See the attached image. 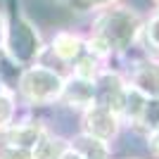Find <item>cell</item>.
I'll use <instances>...</instances> for the list:
<instances>
[{"mask_svg": "<svg viewBox=\"0 0 159 159\" xmlns=\"http://www.w3.org/2000/svg\"><path fill=\"white\" fill-rule=\"evenodd\" d=\"M93 98H95V88H93V81L88 79H79V76H66L64 79V86H62V93H60V102L66 105L69 109H88L93 105Z\"/></svg>", "mask_w": 159, "mask_h": 159, "instance_id": "ba28073f", "label": "cell"}, {"mask_svg": "<svg viewBox=\"0 0 159 159\" xmlns=\"http://www.w3.org/2000/svg\"><path fill=\"white\" fill-rule=\"evenodd\" d=\"M124 81L133 90H138L143 98H159V57L150 52L138 55L135 60H131Z\"/></svg>", "mask_w": 159, "mask_h": 159, "instance_id": "277c9868", "label": "cell"}, {"mask_svg": "<svg viewBox=\"0 0 159 159\" xmlns=\"http://www.w3.org/2000/svg\"><path fill=\"white\" fill-rule=\"evenodd\" d=\"M62 159H83V157H81V154H76L74 150H66V152L62 154Z\"/></svg>", "mask_w": 159, "mask_h": 159, "instance_id": "44dd1931", "label": "cell"}, {"mask_svg": "<svg viewBox=\"0 0 159 159\" xmlns=\"http://www.w3.org/2000/svg\"><path fill=\"white\" fill-rule=\"evenodd\" d=\"M14 119V95L10 90L0 95V131H5Z\"/></svg>", "mask_w": 159, "mask_h": 159, "instance_id": "e0dca14e", "label": "cell"}, {"mask_svg": "<svg viewBox=\"0 0 159 159\" xmlns=\"http://www.w3.org/2000/svg\"><path fill=\"white\" fill-rule=\"evenodd\" d=\"M69 150H74L76 154H81L83 159H112V152L107 147L105 140L90 138L86 133H79L69 140Z\"/></svg>", "mask_w": 159, "mask_h": 159, "instance_id": "30bf717a", "label": "cell"}, {"mask_svg": "<svg viewBox=\"0 0 159 159\" xmlns=\"http://www.w3.org/2000/svg\"><path fill=\"white\" fill-rule=\"evenodd\" d=\"M45 133V126L40 121H21V124H10V126L2 131L5 140L14 147H21V150H29L31 152L33 145L38 143V138Z\"/></svg>", "mask_w": 159, "mask_h": 159, "instance_id": "9c48e42d", "label": "cell"}, {"mask_svg": "<svg viewBox=\"0 0 159 159\" xmlns=\"http://www.w3.org/2000/svg\"><path fill=\"white\" fill-rule=\"evenodd\" d=\"M138 128H145V131H157L159 128V98H152L145 102V112H143Z\"/></svg>", "mask_w": 159, "mask_h": 159, "instance_id": "2e32d148", "label": "cell"}, {"mask_svg": "<svg viewBox=\"0 0 159 159\" xmlns=\"http://www.w3.org/2000/svg\"><path fill=\"white\" fill-rule=\"evenodd\" d=\"M69 150V140L62 135H55L45 128V133L38 138V143L31 150V159H62V154Z\"/></svg>", "mask_w": 159, "mask_h": 159, "instance_id": "8fae6325", "label": "cell"}, {"mask_svg": "<svg viewBox=\"0 0 159 159\" xmlns=\"http://www.w3.org/2000/svg\"><path fill=\"white\" fill-rule=\"evenodd\" d=\"M0 159H31V152L10 145L5 140V135H2V131H0Z\"/></svg>", "mask_w": 159, "mask_h": 159, "instance_id": "ac0fdd59", "label": "cell"}, {"mask_svg": "<svg viewBox=\"0 0 159 159\" xmlns=\"http://www.w3.org/2000/svg\"><path fill=\"white\" fill-rule=\"evenodd\" d=\"M93 88H95V98H93V105L98 107H105L109 112L119 114L121 112V105H124V98H126V81L116 69H102L93 79Z\"/></svg>", "mask_w": 159, "mask_h": 159, "instance_id": "5b68a950", "label": "cell"}, {"mask_svg": "<svg viewBox=\"0 0 159 159\" xmlns=\"http://www.w3.org/2000/svg\"><path fill=\"white\" fill-rule=\"evenodd\" d=\"M5 90H7V88H5V81H2V76H0V95L5 93Z\"/></svg>", "mask_w": 159, "mask_h": 159, "instance_id": "7402d4cb", "label": "cell"}, {"mask_svg": "<svg viewBox=\"0 0 159 159\" xmlns=\"http://www.w3.org/2000/svg\"><path fill=\"white\" fill-rule=\"evenodd\" d=\"M150 2L154 5V10H159V0H150Z\"/></svg>", "mask_w": 159, "mask_h": 159, "instance_id": "603a6c76", "label": "cell"}, {"mask_svg": "<svg viewBox=\"0 0 159 159\" xmlns=\"http://www.w3.org/2000/svg\"><path fill=\"white\" fill-rule=\"evenodd\" d=\"M145 102H147V98H143L138 90H133V88L128 86L124 105H121V112H119V119L128 121L131 126H138L140 119H143V112H145Z\"/></svg>", "mask_w": 159, "mask_h": 159, "instance_id": "7c38bea8", "label": "cell"}, {"mask_svg": "<svg viewBox=\"0 0 159 159\" xmlns=\"http://www.w3.org/2000/svg\"><path fill=\"white\" fill-rule=\"evenodd\" d=\"M116 2H121V0H64L62 5L76 14H98L107 7L116 5Z\"/></svg>", "mask_w": 159, "mask_h": 159, "instance_id": "9a60e30c", "label": "cell"}, {"mask_svg": "<svg viewBox=\"0 0 159 159\" xmlns=\"http://www.w3.org/2000/svg\"><path fill=\"white\" fill-rule=\"evenodd\" d=\"M45 40L38 26L29 19L26 14H17L7 24V36L2 43V52L17 69H26L36 64L45 52Z\"/></svg>", "mask_w": 159, "mask_h": 159, "instance_id": "7a4b0ae2", "label": "cell"}, {"mask_svg": "<svg viewBox=\"0 0 159 159\" xmlns=\"http://www.w3.org/2000/svg\"><path fill=\"white\" fill-rule=\"evenodd\" d=\"M83 36L79 31H71V29H60L55 31L52 40H50V55L55 60H60L62 64H74V62L81 57V52L86 50L83 45Z\"/></svg>", "mask_w": 159, "mask_h": 159, "instance_id": "52a82bcc", "label": "cell"}, {"mask_svg": "<svg viewBox=\"0 0 159 159\" xmlns=\"http://www.w3.org/2000/svg\"><path fill=\"white\" fill-rule=\"evenodd\" d=\"M143 24H145V17L135 7L116 2V5L107 7L93 17L88 36L98 38L112 52V57L114 55H126L128 50L138 45Z\"/></svg>", "mask_w": 159, "mask_h": 159, "instance_id": "6da1fadb", "label": "cell"}, {"mask_svg": "<svg viewBox=\"0 0 159 159\" xmlns=\"http://www.w3.org/2000/svg\"><path fill=\"white\" fill-rule=\"evenodd\" d=\"M105 64L107 62H102V60H98L95 55H90V52H81V57L76 62L71 64V69H74V76H79V79H88V81H93L95 76H98L102 69H105Z\"/></svg>", "mask_w": 159, "mask_h": 159, "instance_id": "4fadbf2b", "label": "cell"}, {"mask_svg": "<svg viewBox=\"0 0 159 159\" xmlns=\"http://www.w3.org/2000/svg\"><path fill=\"white\" fill-rule=\"evenodd\" d=\"M7 24H10L7 14L0 10V52H2V43H5V36H7Z\"/></svg>", "mask_w": 159, "mask_h": 159, "instance_id": "ffe728a7", "label": "cell"}, {"mask_svg": "<svg viewBox=\"0 0 159 159\" xmlns=\"http://www.w3.org/2000/svg\"><path fill=\"white\" fill-rule=\"evenodd\" d=\"M119 131H121L119 114L109 112L105 107H98V105H90L88 109H83V116H81V133L109 143V140H114L119 135Z\"/></svg>", "mask_w": 159, "mask_h": 159, "instance_id": "8992f818", "label": "cell"}, {"mask_svg": "<svg viewBox=\"0 0 159 159\" xmlns=\"http://www.w3.org/2000/svg\"><path fill=\"white\" fill-rule=\"evenodd\" d=\"M62 86H64V76L38 62L21 69L17 79V93L24 100V105L31 107H48L60 102Z\"/></svg>", "mask_w": 159, "mask_h": 159, "instance_id": "3957f363", "label": "cell"}, {"mask_svg": "<svg viewBox=\"0 0 159 159\" xmlns=\"http://www.w3.org/2000/svg\"><path fill=\"white\" fill-rule=\"evenodd\" d=\"M140 40H143V45H145L147 52L159 55V10H154V12L145 19Z\"/></svg>", "mask_w": 159, "mask_h": 159, "instance_id": "5bb4252c", "label": "cell"}, {"mask_svg": "<svg viewBox=\"0 0 159 159\" xmlns=\"http://www.w3.org/2000/svg\"><path fill=\"white\" fill-rule=\"evenodd\" d=\"M147 147H150V152L159 159V128L157 131H147Z\"/></svg>", "mask_w": 159, "mask_h": 159, "instance_id": "d6986e66", "label": "cell"}]
</instances>
